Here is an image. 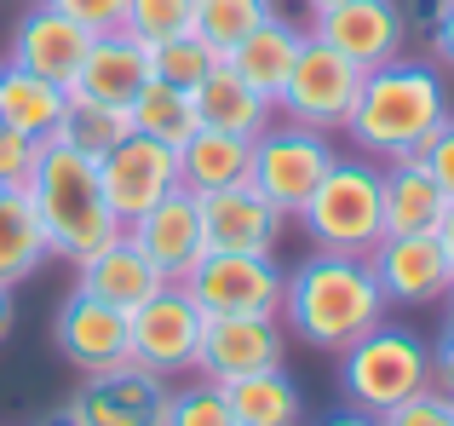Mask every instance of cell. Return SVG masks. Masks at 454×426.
Listing matches in <instances>:
<instances>
[{"label": "cell", "instance_id": "2", "mask_svg": "<svg viewBox=\"0 0 454 426\" xmlns=\"http://www.w3.org/2000/svg\"><path fill=\"white\" fill-rule=\"evenodd\" d=\"M449 81L426 58H391V64L368 69L363 92H356L351 115L340 133L356 145V156L368 162H397L420 156L426 138L449 122Z\"/></svg>", "mask_w": 454, "mask_h": 426}, {"label": "cell", "instance_id": "34", "mask_svg": "<svg viewBox=\"0 0 454 426\" xmlns=\"http://www.w3.org/2000/svg\"><path fill=\"white\" fill-rule=\"evenodd\" d=\"M41 138H23L12 127H0V191H29L35 168H41Z\"/></svg>", "mask_w": 454, "mask_h": 426}, {"label": "cell", "instance_id": "27", "mask_svg": "<svg viewBox=\"0 0 454 426\" xmlns=\"http://www.w3.org/2000/svg\"><path fill=\"white\" fill-rule=\"evenodd\" d=\"M46 254H52V248H46V225H41V213H35L29 191H6L0 196V288L29 282Z\"/></svg>", "mask_w": 454, "mask_h": 426}, {"label": "cell", "instance_id": "32", "mask_svg": "<svg viewBox=\"0 0 454 426\" xmlns=\"http://www.w3.org/2000/svg\"><path fill=\"white\" fill-rule=\"evenodd\" d=\"M190 23H196V0H127L121 29L145 46H161L173 35H190Z\"/></svg>", "mask_w": 454, "mask_h": 426}, {"label": "cell", "instance_id": "26", "mask_svg": "<svg viewBox=\"0 0 454 426\" xmlns=\"http://www.w3.org/2000/svg\"><path fill=\"white\" fill-rule=\"evenodd\" d=\"M231 398V415L236 426H310L305 421V392L288 369H259V375H242V381L224 386Z\"/></svg>", "mask_w": 454, "mask_h": 426}, {"label": "cell", "instance_id": "21", "mask_svg": "<svg viewBox=\"0 0 454 426\" xmlns=\"http://www.w3.org/2000/svg\"><path fill=\"white\" fill-rule=\"evenodd\" d=\"M145 81H150V46L133 41L127 29H110V35H92L87 64H81L69 92H87V99H104V104H133Z\"/></svg>", "mask_w": 454, "mask_h": 426}, {"label": "cell", "instance_id": "33", "mask_svg": "<svg viewBox=\"0 0 454 426\" xmlns=\"http://www.w3.org/2000/svg\"><path fill=\"white\" fill-rule=\"evenodd\" d=\"M161 426H236L231 398L213 381H190L178 392H167V421Z\"/></svg>", "mask_w": 454, "mask_h": 426}, {"label": "cell", "instance_id": "29", "mask_svg": "<svg viewBox=\"0 0 454 426\" xmlns=\"http://www.w3.org/2000/svg\"><path fill=\"white\" fill-rule=\"evenodd\" d=\"M127 133H133V110H127V104H104V99H87V92H69L64 122H58V138H64L69 150L98 162L104 150H115Z\"/></svg>", "mask_w": 454, "mask_h": 426}, {"label": "cell", "instance_id": "46", "mask_svg": "<svg viewBox=\"0 0 454 426\" xmlns=\"http://www.w3.org/2000/svg\"><path fill=\"white\" fill-rule=\"evenodd\" d=\"M449 323H454V288H449Z\"/></svg>", "mask_w": 454, "mask_h": 426}, {"label": "cell", "instance_id": "42", "mask_svg": "<svg viewBox=\"0 0 454 426\" xmlns=\"http://www.w3.org/2000/svg\"><path fill=\"white\" fill-rule=\"evenodd\" d=\"M437 242H443V254H449V265H454V202L443 208V219H437Z\"/></svg>", "mask_w": 454, "mask_h": 426}, {"label": "cell", "instance_id": "6", "mask_svg": "<svg viewBox=\"0 0 454 426\" xmlns=\"http://www.w3.org/2000/svg\"><path fill=\"white\" fill-rule=\"evenodd\" d=\"M333 133H317V127H294V122H270L265 133L254 138V168H247V185L265 196L282 219H294L310 191L322 185V173L333 168Z\"/></svg>", "mask_w": 454, "mask_h": 426}, {"label": "cell", "instance_id": "10", "mask_svg": "<svg viewBox=\"0 0 454 426\" xmlns=\"http://www.w3.org/2000/svg\"><path fill=\"white\" fill-rule=\"evenodd\" d=\"M310 41L333 46L340 58H351L356 69H380L391 58H403L409 41V18H403L397 0H345V6H322L310 12Z\"/></svg>", "mask_w": 454, "mask_h": 426}, {"label": "cell", "instance_id": "38", "mask_svg": "<svg viewBox=\"0 0 454 426\" xmlns=\"http://www.w3.org/2000/svg\"><path fill=\"white\" fill-rule=\"evenodd\" d=\"M432 386H443V392L454 398V323L443 328V340L432 346Z\"/></svg>", "mask_w": 454, "mask_h": 426}, {"label": "cell", "instance_id": "35", "mask_svg": "<svg viewBox=\"0 0 454 426\" xmlns=\"http://www.w3.org/2000/svg\"><path fill=\"white\" fill-rule=\"evenodd\" d=\"M380 426H454V398L443 386H426V392H414L409 404L386 409Z\"/></svg>", "mask_w": 454, "mask_h": 426}, {"label": "cell", "instance_id": "39", "mask_svg": "<svg viewBox=\"0 0 454 426\" xmlns=\"http://www.w3.org/2000/svg\"><path fill=\"white\" fill-rule=\"evenodd\" d=\"M449 12H454V0H409V12H403V18H409L414 29H426V35H432L437 23L449 18Z\"/></svg>", "mask_w": 454, "mask_h": 426}, {"label": "cell", "instance_id": "30", "mask_svg": "<svg viewBox=\"0 0 454 426\" xmlns=\"http://www.w3.org/2000/svg\"><path fill=\"white\" fill-rule=\"evenodd\" d=\"M265 18H270V0H196V23H190V29L219 58H231V46Z\"/></svg>", "mask_w": 454, "mask_h": 426}, {"label": "cell", "instance_id": "47", "mask_svg": "<svg viewBox=\"0 0 454 426\" xmlns=\"http://www.w3.org/2000/svg\"><path fill=\"white\" fill-rule=\"evenodd\" d=\"M0 196H6V191H0Z\"/></svg>", "mask_w": 454, "mask_h": 426}, {"label": "cell", "instance_id": "40", "mask_svg": "<svg viewBox=\"0 0 454 426\" xmlns=\"http://www.w3.org/2000/svg\"><path fill=\"white\" fill-rule=\"evenodd\" d=\"M426 41H432V58H437V69H454V12L443 23H437L432 35H426Z\"/></svg>", "mask_w": 454, "mask_h": 426}, {"label": "cell", "instance_id": "8", "mask_svg": "<svg viewBox=\"0 0 454 426\" xmlns=\"http://www.w3.org/2000/svg\"><path fill=\"white\" fill-rule=\"evenodd\" d=\"M356 92H363V69H356L351 58H340L333 46H322V41L305 35L300 58H294L288 81H282V92H277V110H282V122H294V127L340 133L351 104H356Z\"/></svg>", "mask_w": 454, "mask_h": 426}, {"label": "cell", "instance_id": "9", "mask_svg": "<svg viewBox=\"0 0 454 426\" xmlns=\"http://www.w3.org/2000/svg\"><path fill=\"white\" fill-rule=\"evenodd\" d=\"M52 340L64 351V363L81 375L121 369V363H133V312L75 288L52 317Z\"/></svg>", "mask_w": 454, "mask_h": 426}, {"label": "cell", "instance_id": "19", "mask_svg": "<svg viewBox=\"0 0 454 426\" xmlns=\"http://www.w3.org/2000/svg\"><path fill=\"white\" fill-rule=\"evenodd\" d=\"M449 196L437 191V179L426 173L420 156H397L380 162V219H386V236H420L437 231Z\"/></svg>", "mask_w": 454, "mask_h": 426}, {"label": "cell", "instance_id": "1", "mask_svg": "<svg viewBox=\"0 0 454 426\" xmlns=\"http://www.w3.org/2000/svg\"><path fill=\"white\" fill-rule=\"evenodd\" d=\"M386 294L374 282V265L363 254H328V248H310L300 265L282 282V328L305 340L317 351L340 358L345 346L368 335V328L386 323Z\"/></svg>", "mask_w": 454, "mask_h": 426}, {"label": "cell", "instance_id": "41", "mask_svg": "<svg viewBox=\"0 0 454 426\" xmlns=\"http://www.w3.org/2000/svg\"><path fill=\"white\" fill-rule=\"evenodd\" d=\"M310 426H380V415H368V409H333V415H322Z\"/></svg>", "mask_w": 454, "mask_h": 426}, {"label": "cell", "instance_id": "36", "mask_svg": "<svg viewBox=\"0 0 454 426\" xmlns=\"http://www.w3.org/2000/svg\"><path fill=\"white\" fill-rule=\"evenodd\" d=\"M46 6L64 12V18H75L81 29H92V35L121 29V18H127V0H46Z\"/></svg>", "mask_w": 454, "mask_h": 426}, {"label": "cell", "instance_id": "14", "mask_svg": "<svg viewBox=\"0 0 454 426\" xmlns=\"http://www.w3.org/2000/svg\"><path fill=\"white\" fill-rule=\"evenodd\" d=\"M368 265H374V282L386 294V305H437L454 288V265H449L443 242H437V231L380 236L368 248Z\"/></svg>", "mask_w": 454, "mask_h": 426}, {"label": "cell", "instance_id": "3", "mask_svg": "<svg viewBox=\"0 0 454 426\" xmlns=\"http://www.w3.org/2000/svg\"><path fill=\"white\" fill-rule=\"evenodd\" d=\"M29 202L46 225V248L69 265H87L92 254H104L110 242H121L127 225L110 213L104 202V185H98V162L69 150L64 138L41 150V168L29 179Z\"/></svg>", "mask_w": 454, "mask_h": 426}, {"label": "cell", "instance_id": "15", "mask_svg": "<svg viewBox=\"0 0 454 426\" xmlns=\"http://www.w3.org/2000/svg\"><path fill=\"white\" fill-rule=\"evenodd\" d=\"M288 351V328L282 317H207L201 328V351H196V375L213 386H231L242 375L277 369Z\"/></svg>", "mask_w": 454, "mask_h": 426}, {"label": "cell", "instance_id": "17", "mask_svg": "<svg viewBox=\"0 0 454 426\" xmlns=\"http://www.w3.org/2000/svg\"><path fill=\"white\" fill-rule=\"evenodd\" d=\"M127 236L145 248L150 265L161 271L167 282H184V271L207 254V231H201L196 191H184V185H178V191H167L150 213H138V219L127 225Z\"/></svg>", "mask_w": 454, "mask_h": 426}, {"label": "cell", "instance_id": "16", "mask_svg": "<svg viewBox=\"0 0 454 426\" xmlns=\"http://www.w3.org/2000/svg\"><path fill=\"white\" fill-rule=\"evenodd\" d=\"M87 46H92V29H81L75 18H64V12H52L41 0V6H29L18 18V29H12V58L6 64L29 69V75L52 81V87H75L81 64H87Z\"/></svg>", "mask_w": 454, "mask_h": 426}, {"label": "cell", "instance_id": "13", "mask_svg": "<svg viewBox=\"0 0 454 426\" xmlns=\"http://www.w3.org/2000/svg\"><path fill=\"white\" fill-rule=\"evenodd\" d=\"M69 415L81 426H161L167 421V375L145 369V363L81 375V392L69 398Z\"/></svg>", "mask_w": 454, "mask_h": 426}, {"label": "cell", "instance_id": "18", "mask_svg": "<svg viewBox=\"0 0 454 426\" xmlns=\"http://www.w3.org/2000/svg\"><path fill=\"white\" fill-rule=\"evenodd\" d=\"M201 231L207 248H236V254H270L282 236V213L254 191V185H224V191H201Z\"/></svg>", "mask_w": 454, "mask_h": 426}, {"label": "cell", "instance_id": "12", "mask_svg": "<svg viewBox=\"0 0 454 426\" xmlns=\"http://www.w3.org/2000/svg\"><path fill=\"white\" fill-rule=\"evenodd\" d=\"M98 185H104V202L121 225H133L138 213H150L167 191H178V150L173 145H155L145 133H127L115 150L98 156Z\"/></svg>", "mask_w": 454, "mask_h": 426}, {"label": "cell", "instance_id": "7", "mask_svg": "<svg viewBox=\"0 0 454 426\" xmlns=\"http://www.w3.org/2000/svg\"><path fill=\"white\" fill-rule=\"evenodd\" d=\"M288 271L277 254H236V248H207L184 271V294L207 317H277Z\"/></svg>", "mask_w": 454, "mask_h": 426}, {"label": "cell", "instance_id": "22", "mask_svg": "<svg viewBox=\"0 0 454 426\" xmlns=\"http://www.w3.org/2000/svg\"><path fill=\"white\" fill-rule=\"evenodd\" d=\"M75 271H81V282H75L81 294H98V300L121 305V312H138L145 300H155V294L167 288V277L150 265V254L133 242V236L110 242L104 254H92L87 265H75Z\"/></svg>", "mask_w": 454, "mask_h": 426}, {"label": "cell", "instance_id": "5", "mask_svg": "<svg viewBox=\"0 0 454 426\" xmlns=\"http://www.w3.org/2000/svg\"><path fill=\"white\" fill-rule=\"evenodd\" d=\"M340 386H345V398H351V409L386 415V409L409 404L414 392L432 386V346H426L414 328L380 323V328H368L356 346L340 351Z\"/></svg>", "mask_w": 454, "mask_h": 426}, {"label": "cell", "instance_id": "11", "mask_svg": "<svg viewBox=\"0 0 454 426\" xmlns=\"http://www.w3.org/2000/svg\"><path fill=\"white\" fill-rule=\"evenodd\" d=\"M201 328H207V312L184 294V282H167L155 300L133 312V363L155 375H196Z\"/></svg>", "mask_w": 454, "mask_h": 426}, {"label": "cell", "instance_id": "44", "mask_svg": "<svg viewBox=\"0 0 454 426\" xmlns=\"http://www.w3.org/2000/svg\"><path fill=\"white\" fill-rule=\"evenodd\" d=\"M41 426H81V421H75V415H69V409H58V415H46Z\"/></svg>", "mask_w": 454, "mask_h": 426}, {"label": "cell", "instance_id": "25", "mask_svg": "<svg viewBox=\"0 0 454 426\" xmlns=\"http://www.w3.org/2000/svg\"><path fill=\"white\" fill-rule=\"evenodd\" d=\"M64 104H69L64 87H52V81L29 75V69H18V64H0V127L52 145L58 122H64Z\"/></svg>", "mask_w": 454, "mask_h": 426}, {"label": "cell", "instance_id": "24", "mask_svg": "<svg viewBox=\"0 0 454 426\" xmlns=\"http://www.w3.org/2000/svg\"><path fill=\"white\" fill-rule=\"evenodd\" d=\"M254 168V138L219 133V127H196L190 145L178 150V185L184 191H224V185H247Z\"/></svg>", "mask_w": 454, "mask_h": 426}, {"label": "cell", "instance_id": "37", "mask_svg": "<svg viewBox=\"0 0 454 426\" xmlns=\"http://www.w3.org/2000/svg\"><path fill=\"white\" fill-rule=\"evenodd\" d=\"M420 162H426V173L437 179V191L454 202V115L443 127H437L432 138H426V150H420Z\"/></svg>", "mask_w": 454, "mask_h": 426}, {"label": "cell", "instance_id": "28", "mask_svg": "<svg viewBox=\"0 0 454 426\" xmlns=\"http://www.w3.org/2000/svg\"><path fill=\"white\" fill-rule=\"evenodd\" d=\"M127 110H133V133L155 138V145H173V150H184L190 133L201 127L196 99H190L184 87H167V81H155V75L138 87V99L127 104Z\"/></svg>", "mask_w": 454, "mask_h": 426}, {"label": "cell", "instance_id": "20", "mask_svg": "<svg viewBox=\"0 0 454 426\" xmlns=\"http://www.w3.org/2000/svg\"><path fill=\"white\" fill-rule=\"evenodd\" d=\"M300 46H305V29L294 18H282V12H270L265 23H254V29L231 46V58H224V64H231L236 75L259 92V99L277 104V92H282V81H288L294 58H300Z\"/></svg>", "mask_w": 454, "mask_h": 426}, {"label": "cell", "instance_id": "43", "mask_svg": "<svg viewBox=\"0 0 454 426\" xmlns=\"http://www.w3.org/2000/svg\"><path fill=\"white\" fill-rule=\"evenodd\" d=\"M12 323H18V300H12V288H0V340L12 335Z\"/></svg>", "mask_w": 454, "mask_h": 426}, {"label": "cell", "instance_id": "4", "mask_svg": "<svg viewBox=\"0 0 454 426\" xmlns=\"http://www.w3.org/2000/svg\"><path fill=\"white\" fill-rule=\"evenodd\" d=\"M294 219L305 225L310 248L368 259V248L386 236V219H380V162L333 156V168L322 173V185L310 191V202Z\"/></svg>", "mask_w": 454, "mask_h": 426}, {"label": "cell", "instance_id": "31", "mask_svg": "<svg viewBox=\"0 0 454 426\" xmlns=\"http://www.w3.org/2000/svg\"><path fill=\"white\" fill-rule=\"evenodd\" d=\"M213 64H224V58L213 52L196 29H190V35H173V41H161V46H150V75L167 81V87H184V92H196V81L207 75Z\"/></svg>", "mask_w": 454, "mask_h": 426}, {"label": "cell", "instance_id": "23", "mask_svg": "<svg viewBox=\"0 0 454 426\" xmlns=\"http://www.w3.org/2000/svg\"><path fill=\"white\" fill-rule=\"evenodd\" d=\"M196 115L201 127H219V133H242V138H259L270 127V115H277V104L259 99L254 87H247L242 75H236L231 64H213L207 75L196 81Z\"/></svg>", "mask_w": 454, "mask_h": 426}, {"label": "cell", "instance_id": "45", "mask_svg": "<svg viewBox=\"0 0 454 426\" xmlns=\"http://www.w3.org/2000/svg\"><path fill=\"white\" fill-rule=\"evenodd\" d=\"M305 12H322V6H345V0H300Z\"/></svg>", "mask_w": 454, "mask_h": 426}]
</instances>
